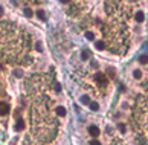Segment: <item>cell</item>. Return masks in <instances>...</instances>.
I'll return each mask as SVG.
<instances>
[{
    "instance_id": "6da1fadb",
    "label": "cell",
    "mask_w": 148,
    "mask_h": 145,
    "mask_svg": "<svg viewBox=\"0 0 148 145\" xmlns=\"http://www.w3.org/2000/svg\"><path fill=\"white\" fill-rule=\"evenodd\" d=\"M9 104L8 102H0V116H6L9 113Z\"/></svg>"
},
{
    "instance_id": "7a4b0ae2",
    "label": "cell",
    "mask_w": 148,
    "mask_h": 145,
    "mask_svg": "<svg viewBox=\"0 0 148 145\" xmlns=\"http://www.w3.org/2000/svg\"><path fill=\"white\" fill-rule=\"evenodd\" d=\"M89 135L93 136V138H98V136H99V128H98L96 125H90V127H89Z\"/></svg>"
},
{
    "instance_id": "3957f363",
    "label": "cell",
    "mask_w": 148,
    "mask_h": 145,
    "mask_svg": "<svg viewBox=\"0 0 148 145\" xmlns=\"http://www.w3.org/2000/svg\"><path fill=\"white\" fill-rule=\"evenodd\" d=\"M96 81H98L101 86H107V78H105V75H102V73H96Z\"/></svg>"
},
{
    "instance_id": "277c9868",
    "label": "cell",
    "mask_w": 148,
    "mask_h": 145,
    "mask_svg": "<svg viewBox=\"0 0 148 145\" xmlns=\"http://www.w3.org/2000/svg\"><path fill=\"white\" fill-rule=\"evenodd\" d=\"M24 128V121L23 119H17V124H15V131H21Z\"/></svg>"
},
{
    "instance_id": "5b68a950",
    "label": "cell",
    "mask_w": 148,
    "mask_h": 145,
    "mask_svg": "<svg viewBox=\"0 0 148 145\" xmlns=\"http://www.w3.org/2000/svg\"><path fill=\"white\" fill-rule=\"evenodd\" d=\"M144 18H145L144 12H141V11H139V12H136V14H134V20H136L138 23H142V21H144Z\"/></svg>"
},
{
    "instance_id": "8992f818",
    "label": "cell",
    "mask_w": 148,
    "mask_h": 145,
    "mask_svg": "<svg viewBox=\"0 0 148 145\" xmlns=\"http://www.w3.org/2000/svg\"><path fill=\"white\" fill-rule=\"evenodd\" d=\"M95 46H96V49H98V50H104V49H105V43H104V41H101V40H98V41L95 43Z\"/></svg>"
},
{
    "instance_id": "52a82bcc",
    "label": "cell",
    "mask_w": 148,
    "mask_h": 145,
    "mask_svg": "<svg viewBox=\"0 0 148 145\" xmlns=\"http://www.w3.org/2000/svg\"><path fill=\"white\" fill-rule=\"evenodd\" d=\"M37 17H38L41 21H46V14H44V11H41V9L37 11Z\"/></svg>"
},
{
    "instance_id": "ba28073f",
    "label": "cell",
    "mask_w": 148,
    "mask_h": 145,
    "mask_svg": "<svg viewBox=\"0 0 148 145\" xmlns=\"http://www.w3.org/2000/svg\"><path fill=\"white\" fill-rule=\"evenodd\" d=\"M89 58H90L89 50H83V52H81V60H83V61H86V60H89Z\"/></svg>"
},
{
    "instance_id": "9c48e42d",
    "label": "cell",
    "mask_w": 148,
    "mask_h": 145,
    "mask_svg": "<svg viewBox=\"0 0 148 145\" xmlns=\"http://www.w3.org/2000/svg\"><path fill=\"white\" fill-rule=\"evenodd\" d=\"M57 115L58 116H66V109L64 107H58L57 109Z\"/></svg>"
},
{
    "instance_id": "30bf717a",
    "label": "cell",
    "mask_w": 148,
    "mask_h": 145,
    "mask_svg": "<svg viewBox=\"0 0 148 145\" xmlns=\"http://www.w3.org/2000/svg\"><path fill=\"white\" fill-rule=\"evenodd\" d=\"M89 107H90V110H92V112H96V110L99 109L98 102H90V104H89Z\"/></svg>"
},
{
    "instance_id": "8fae6325",
    "label": "cell",
    "mask_w": 148,
    "mask_h": 145,
    "mask_svg": "<svg viewBox=\"0 0 148 145\" xmlns=\"http://www.w3.org/2000/svg\"><path fill=\"white\" fill-rule=\"evenodd\" d=\"M81 102H83L84 106H89V104H90V99H89V96H86V95H84V96H81Z\"/></svg>"
},
{
    "instance_id": "7c38bea8",
    "label": "cell",
    "mask_w": 148,
    "mask_h": 145,
    "mask_svg": "<svg viewBox=\"0 0 148 145\" xmlns=\"http://www.w3.org/2000/svg\"><path fill=\"white\" fill-rule=\"evenodd\" d=\"M23 12H24V15L29 18V17H32V9H29V8H24L23 9Z\"/></svg>"
},
{
    "instance_id": "4fadbf2b",
    "label": "cell",
    "mask_w": 148,
    "mask_h": 145,
    "mask_svg": "<svg viewBox=\"0 0 148 145\" xmlns=\"http://www.w3.org/2000/svg\"><path fill=\"white\" fill-rule=\"evenodd\" d=\"M133 76H134L136 80H141V78H142V72H141V70H134V72H133Z\"/></svg>"
},
{
    "instance_id": "5bb4252c",
    "label": "cell",
    "mask_w": 148,
    "mask_h": 145,
    "mask_svg": "<svg viewBox=\"0 0 148 145\" xmlns=\"http://www.w3.org/2000/svg\"><path fill=\"white\" fill-rule=\"evenodd\" d=\"M86 38H87V40H95V34L89 31V32H86Z\"/></svg>"
},
{
    "instance_id": "9a60e30c",
    "label": "cell",
    "mask_w": 148,
    "mask_h": 145,
    "mask_svg": "<svg viewBox=\"0 0 148 145\" xmlns=\"http://www.w3.org/2000/svg\"><path fill=\"white\" fill-rule=\"evenodd\" d=\"M139 61H141L142 64H145V63H148V55H142V57L139 58Z\"/></svg>"
},
{
    "instance_id": "2e32d148",
    "label": "cell",
    "mask_w": 148,
    "mask_h": 145,
    "mask_svg": "<svg viewBox=\"0 0 148 145\" xmlns=\"http://www.w3.org/2000/svg\"><path fill=\"white\" fill-rule=\"evenodd\" d=\"M14 75H15L17 78H21V76H23V72L18 70V69H15V70H14Z\"/></svg>"
},
{
    "instance_id": "e0dca14e",
    "label": "cell",
    "mask_w": 148,
    "mask_h": 145,
    "mask_svg": "<svg viewBox=\"0 0 148 145\" xmlns=\"http://www.w3.org/2000/svg\"><path fill=\"white\" fill-rule=\"evenodd\" d=\"M35 47H37V50H38V52H41V50H43V46H41V43H40V41H37Z\"/></svg>"
},
{
    "instance_id": "ac0fdd59",
    "label": "cell",
    "mask_w": 148,
    "mask_h": 145,
    "mask_svg": "<svg viewBox=\"0 0 148 145\" xmlns=\"http://www.w3.org/2000/svg\"><path fill=\"white\" fill-rule=\"evenodd\" d=\"M118 128H119V130H121L122 133L125 131V125H124V124H118Z\"/></svg>"
},
{
    "instance_id": "d6986e66",
    "label": "cell",
    "mask_w": 148,
    "mask_h": 145,
    "mask_svg": "<svg viewBox=\"0 0 148 145\" xmlns=\"http://www.w3.org/2000/svg\"><path fill=\"white\" fill-rule=\"evenodd\" d=\"M107 72H110V76H115V70L113 69H107Z\"/></svg>"
},
{
    "instance_id": "ffe728a7",
    "label": "cell",
    "mask_w": 148,
    "mask_h": 145,
    "mask_svg": "<svg viewBox=\"0 0 148 145\" xmlns=\"http://www.w3.org/2000/svg\"><path fill=\"white\" fill-rule=\"evenodd\" d=\"M90 145H101V144H99L98 141H92V142H90Z\"/></svg>"
},
{
    "instance_id": "44dd1931",
    "label": "cell",
    "mask_w": 148,
    "mask_h": 145,
    "mask_svg": "<svg viewBox=\"0 0 148 145\" xmlns=\"http://www.w3.org/2000/svg\"><path fill=\"white\" fill-rule=\"evenodd\" d=\"M60 2H61V3H69L70 0H60Z\"/></svg>"
},
{
    "instance_id": "7402d4cb",
    "label": "cell",
    "mask_w": 148,
    "mask_h": 145,
    "mask_svg": "<svg viewBox=\"0 0 148 145\" xmlns=\"http://www.w3.org/2000/svg\"><path fill=\"white\" fill-rule=\"evenodd\" d=\"M2 14H3V8L0 6V15H2Z\"/></svg>"
},
{
    "instance_id": "603a6c76",
    "label": "cell",
    "mask_w": 148,
    "mask_h": 145,
    "mask_svg": "<svg viewBox=\"0 0 148 145\" xmlns=\"http://www.w3.org/2000/svg\"><path fill=\"white\" fill-rule=\"evenodd\" d=\"M147 46H148V41H147Z\"/></svg>"
}]
</instances>
